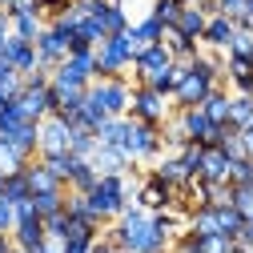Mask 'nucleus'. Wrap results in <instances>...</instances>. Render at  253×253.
I'll return each mask as SVG.
<instances>
[{
  "mask_svg": "<svg viewBox=\"0 0 253 253\" xmlns=\"http://www.w3.org/2000/svg\"><path fill=\"white\" fill-rule=\"evenodd\" d=\"M92 213H97L105 225L121 217V209L133 201V185H129V173H101V181L92 185V193H84Z\"/></svg>",
  "mask_w": 253,
  "mask_h": 253,
  "instance_id": "nucleus-1",
  "label": "nucleus"
},
{
  "mask_svg": "<svg viewBox=\"0 0 253 253\" xmlns=\"http://www.w3.org/2000/svg\"><path fill=\"white\" fill-rule=\"evenodd\" d=\"M137 41L133 33L125 28V33L117 37H105L97 44V77H125V73H133V56H137Z\"/></svg>",
  "mask_w": 253,
  "mask_h": 253,
  "instance_id": "nucleus-2",
  "label": "nucleus"
},
{
  "mask_svg": "<svg viewBox=\"0 0 253 253\" xmlns=\"http://www.w3.org/2000/svg\"><path fill=\"white\" fill-rule=\"evenodd\" d=\"M88 97L97 101L109 117H129L133 81H129V77H97V81L88 84Z\"/></svg>",
  "mask_w": 253,
  "mask_h": 253,
  "instance_id": "nucleus-3",
  "label": "nucleus"
},
{
  "mask_svg": "<svg viewBox=\"0 0 253 253\" xmlns=\"http://www.w3.org/2000/svg\"><path fill=\"white\" fill-rule=\"evenodd\" d=\"M125 153L133 161H157L165 153V137H161V125H149V121H133L129 117V141H125Z\"/></svg>",
  "mask_w": 253,
  "mask_h": 253,
  "instance_id": "nucleus-4",
  "label": "nucleus"
},
{
  "mask_svg": "<svg viewBox=\"0 0 253 253\" xmlns=\"http://www.w3.org/2000/svg\"><path fill=\"white\" fill-rule=\"evenodd\" d=\"M177 121H181L185 137H189V141H201V145H221V137L233 129V125H217V121H209L201 105H197V109H177Z\"/></svg>",
  "mask_w": 253,
  "mask_h": 253,
  "instance_id": "nucleus-5",
  "label": "nucleus"
},
{
  "mask_svg": "<svg viewBox=\"0 0 253 253\" xmlns=\"http://www.w3.org/2000/svg\"><path fill=\"white\" fill-rule=\"evenodd\" d=\"M169 97H161L149 84H133V101H129V117L133 121H149V125H165L169 121Z\"/></svg>",
  "mask_w": 253,
  "mask_h": 253,
  "instance_id": "nucleus-6",
  "label": "nucleus"
},
{
  "mask_svg": "<svg viewBox=\"0 0 253 253\" xmlns=\"http://www.w3.org/2000/svg\"><path fill=\"white\" fill-rule=\"evenodd\" d=\"M20 109L28 113V121H44L56 113V92H52V81H24V92H20Z\"/></svg>",
  "mask_w": 253,
  "mask_h": 253,
  "instance_id": "nucleus-7",
  "label": "nucleus"
},
{
  "mask_svg": "<svg viewBox=\"0 0 253 253\" xmlns=\"http://www.w3.org/2000/svg\"><path fill=\"white\" fill-rule=\"evenodd\" d=\"M173 65V52L165 44H141L133 56V84H149L157 73H165Z\"/></svg>",
  "mask_w": 253,
  "mask_h": 253,
  "instance_id": "nucleus-8",
  "label": "nucleus"
},
{
  "mask_svg": "<svg viewBox=\"0 0 253 253\" xmlns=\"http://www.w3.org/2000/svg\"><path fill=\"white\" fill-rule=\"evenodd\" d=\"M133 201L137 205H145L149 213H157V209H173V201H177V189H169L157 173H149L137 189H133Z\"/></svg>",
  "mask_w": 253,
  "mask_h": 253,
  "instance_id": "nucleus-9",
  "label": "nucleus"
},
{
  "mask_svg": "<svg viewBox=\"0 0 253 253\" xmlns=\"http://www.w3.org/2000/svg\"><path fill=\"white\" fill-rule=\"evenodd\" d=\"M73 145V125L69 121H60L56 113L41 121V153L37 157H52V153H69Z\"/></svg>",
  "mask_w": 253,
  "mask_h": 253,
  "instance_id": "nucleus-10",
  "label": "nucleus"
},
{
  "mask_svg": "<svg viewBox=\"0 0 253 253\" xmlns=\"http://www.w3.org/2000/svg\"><path fill=\"white\" fill-rule=\"evenodd\" d=\"M213 88H217V81H213V77H201V73L189 69V73H185V81H181V84H177V92H173V105H177V109H197Z\"/></svg>",
  "mask_w": 253,
  "mask_h": 253,
  "instance_id": "nucleus-11",
  "label": "nucleus"
},
{
  "mask_svg": "<svg viewBox=\"0 0 253 253\" xmlns=\"http://www.w3.org/2000/svg\"><path fill=\"white\" fill-rule=\"evenodd\" d=\"M69 44H73V41H69L65 33H56L52 24H44V33L37 37V52H41V69H48V73H52V69L60 65V60L69 56Z\"/></svg>",
  "mask_w": 253,
  "mask_h": 253,
  "instance_id": "nucleus-12",
  "label": "nucleus"
},
{
  "mask_svg": "<svg viewBox=\"0 0 253 253\" xmlns=\"http://www.w3.org/2000/svg\"><path fill=\"white\" fill-rule=\"evenodd\" d=\"M197 181H209V185H225V181H229V157H225L221 145H205Z\"/></svg>",
  "mask_w": 253,
  "mask_h": 253,
  "instance_id": "nucleus-13",
  "label": "nucleus"
},
{
  "mask_svg": "<svg viewBox=\"0 0 253 253\" xmlns=\"http://www.w3.org/2000/svg\"><path fill=\"white\" fill-rule=\"evenodd\" d=\"M0 52H4V56L12 60V65H16V73H24V77L41 69V52H37V44H33V41H20V37H8V44L0 48Z\"/></svg>",
  "mask_w": 253,
  "mask_h": 253,
  "instance_id": "nucleus-14",
  "label": "nucleus"
},
{
  "mask_svg": "<svg viewBox=\"0 0 253 253\" xmlns=\"http://www.w3.org/2000/svg\"><path fill=\"white\" fill-rule=\"evenodd\" d=\"M233 33H237V20L225 16V12H217V16H209V24H205L201 44H209V48H217V52H225L229 41H233Z\"/></svg>",
  "mask_w": 253,
  "mask_h": 253,
  "instance_id": "nucleus-15",
  "label": "nucleus"
},
{
  "mask_svg": "<svg viewBox=\"0 0 253 253\" xmlns=\"http://www.w3.org/2000/svg\"><path fill=\"white\" fill-rule=\"evenodd\" d=\"M92 20L101 24L105 37H117L129 28V16H125V4H113V0H97V12H92Z\"/></svg>",
  "mask_w": 253,
  "mask_h": 253,
  "instance_id": "nucleus-16",
  "label": "nucleus"
},
{
  "mask_svg": "<svg viewBox=\"0 0 253 253\" xmlns=\"http://www.w3.org/2000/svg\"><path fill=\"white\" fill-rule=\"evenodd\" d=\"M153 173H157V177H161V181H165L169 189H185L189 181H197L193 173H189V169H185V161H181V157H177V153H169V157H161V161H157V169H153Z\"/></svg>",
  "mask_w": 253,
  "mask_h": 253,
  "instance_id": "nucleus-17",
  "label": "nucleus"
},
{
  "mask_svg": "<svg viewBox=\"0 0 253 253\" xmlns=\"http://www.w3.org/2000/svg\"><path fill=\"white\" fill-rule=\"evenodd\" d=\"M24 177H28V189H33V193H48V189H69L65 181H60V177L41 161V157H33V161H28Z\"/></svg>",
  "mask_w": 253,
  "mask_h": 253,
  "instance_id": "nucleus-18",
  "label": "nucleus"
},
{
  "mask_svg": "<svg viewBox=\"0 0 253 253\" xmlns=\"http://www.w3.org/2000/svg\"><path fill=\"white\" fill-rule=\"evenodd\" d=\"M205 24H209V12H205L201 4H193V0H189V4L181 8V16H177V33L201 41V37H205Z\"/></svg>",
  "mask_w": 253,
  "mask_h": 253,
  "instance_id": "nucleus-19",
  "label": "nucleus"
},
{
  "mask_svg": "<svg viewBox=\"0 0 253 253\" xmlns=\"http://www.w3.org/2000/svg\"><path fill=\"white\" fill-rule=\"evenodd\" d=\"M44 237H48V233H44V221H41V217H24V221L12 225V241H16L20 249H28V253H33Z\"/></svg>",
  "mask_w": 253,
  "mask_h": 253,
  "instance_id": "nucleus-20",
  "label": "nucleus"
},
{
  "mask_svg": "<svg viewBox=\"0 0 253 253\" xmlns=\"http://www.w3.org/2000/svg\"><path fill=\"white\" fill-rule=\"evenodd\" d=\"M97 141L109 145V149H125V141H129V117H105L101 129H97Z\"/></svg>",
  "mask_w": 253,
  "mask_h": 253,
  "instance_id": "nucleus-21",
  "label": "nucleus"
},
{
  "mask_svg": "<svg viewBox=\"0 0 253 253\" xmlns=\"http://www.w3.org/2000/svg\"><path fill=\"white\" fill-rule=\"evenodd\" d=\"M44 16L33 8V12H12V37H20V41H33L37 44V37L44 33Z\"/></svg>",
  "mask_w": 253,
  "mask_h": 253,
  "instance_id": "nucleus-22",
  "label": "nucleus"
},
{
  "mask_svg": "<svg viewBox=\"0 0 253 253\" xmlns=\"http://www.w3.org/2000/svg\"><path fill=\"white\" fill-rule=\"evenodd\" d=\"M97 181H101L97 165L84 161V157H77V161H73V173H69V189H73V193H92V185H97Z\"/></svg>",
  "mask_w": 253,
  "mask_h": 253,
  "instance_id": "nucleus-23",
  "label": "nucleus"
},
{
  "mask_svg": "<svg viewBox=\"0 0 253 253\" xmlns=\"http://www.w3.org/2000/svg\"><path fill=\"white\" fill-rule=\"evenodd\" d=\"M161 44L173 52V60H193V56L201 52V41H193V37L177 33V28H165V41H161Z\"/></svg>",
  "mask_w": 253,
  "mask_h": 253,
  "instance_id": "nucleus-24",
  "label": "nucleus"
},
{
  "mask_svg": "<svg viewBox=\"0 0 253 253\" xmlns=\"http://www.w3.org/2000/svg\"><path fill=\"white\" fill-rule=\"evenodd\" d=\"M229 97H233V92H229L225 84H217V88L209 92V97L201 101L205 117H209V121H217V125H229Z\"/></svg>",
  "mask_w": 253,
  "mask_h": 253,
  "instance_id": "nucleus-25",
  "label": "nucleus"
},
{
  "mask_svg": "<svg viewBox=\"0 0 253 253\" xmlns=\"http://www.w3.org/2000/svg\"><path fill=\"white\" fill-rule=\"evenodd\" d=\"M129 33H133V41H137V44H161V41H165V24L149 12L145 20L129 24Z\"/></svg>",
  "mask_w": 253,
  "mask_h": 253,
  "instance_id": "nucleus-26",
  "label": "nucleus"
},
{
  "mask_svg": "<svg viewBox=\"0 0 253 253\" xmlns=\"http://www.w3.org/2000/svg\"><path fill=\"white\" fill-rule=\"evenodd\" d=\"M28 161H33V157H28V153H20L8 137H0V173H20V169H28Z\"/></svg>",
  "mask_w": 253,
  "mask_h": 253,
  "instance_id": "nucleus-27",
  "label": "nucleus"
},
{
  "mask_svg": "<svg viewBox=\"0 0 253 253\" xmlns=\"http://www.w3.org/2000/svg\"><path fill=\"white\" fill-rule=\"evenodd\" d=\"M229 125L233 129H249L253 125V97H245V92L229 97Z\"/></svg>",
  "mask_w": 253,
  "mask_h": 253,
  "instance_id": "nucleus-28",
  "label": "nucleus"
},
{
  "mask_svg": "<svg viewBox=\"0 0 253 253\" xmlns=\"http://www.w3.org/2000/svg\"><path fill=\"white\" fill-rule=\"evenodd\" d=\"M65 197H69V189H48V193H33V205H37V213H41V221H44V217H52V213H60V209H65Z\"/></svg>",
  "mask_w": 253,
  "mask_h": 253,
  "instance_id": "nucleus-29",
  "label": "nucleus"
},
{
  "mask_svg": "<svg viewBox=\"0 0 253 253\" xmlns=\"http://www.w3.org/2000/svg\"><path fill=\"white\" fill-rule=\"evenodd\" d=\"M97 149H101V141H97V133H92V129H73V145H69L73 157H84V161H88Z\"/></svg>",
  "mask_w": 253,
  "mask_h": 253,
  "instance_id": "nucleus-30",
  "label": "nucleus"
},
{
  "mask_svg": "<svg viewBox=\"0 0 253 253\" xmlns=\"http://www.w3.org/2000/svg\"><path fill=\"white\" fill-rule=\"evenodd\" d=\"M213 209H217V229L225 233V237H237V229L245 225V217H241L233 205H213Z\"/></svg>",
  "mask_w": 253,
  "mask_h": 253,
  "instance_id": "nucleus-31",
  "label": "nucleus"
},
{
  "mask_svg": "<svg viewBox=\"0 0 253 253\" xmlns=\"http://www.w3.org/2000/svg\"><path fill=\"white\" fill-rule=\"evenodd\" d=\"M185 4H189V0H153V16L161 20L165 28H177V16H181Z\"/></svg>",
  "mask_w": 253,
  "mask_h": 253,
  "instance_id": "nucleus-32",
  "label": "nucleus"
},
{
  "mask_svg": "<svg viewBox=\"0 0 253 253\" xmlns=\"http://www.w3.org/2000/svg\"><path fill=\"white\" fill-rule=\"evenodd\" d=\"M24 121H28V113L20 109V101H8L4 109H0V133H12V129H20Z\"/></svg>",
  "mask_w": 253,
  "mask_h": 253,
  "instance_id": "nucleus-33",
  "label": "nucleus"
},
{
  "mask_svg": "<svg viewBox=\"0 0 253 253\" xmlns=\"http://www.w3.org/2000/svg\"><path fill=\"white\" fill-rule=\"evenodd\" d=\"M4 197H8V201H24V197H33V189H28V177H24V169L4 177Z\"/></svg>",
  "mask_w": 253,
  "mask_h": 253,
  "instance_id": "nucleus-34",
  "label": "nucleus"
},
{
  "mask_svg": "<svg viewBox=\"0 0 253 253\" xmlns=\"http://www.w3.org/2000/svg\"><path fill=\"white\" fill-rule=\"evenodd\" d=\"M229 205H233L241 217H253V185H233V193H229Z\"/></svg>",
  "mask_w": 253,
  "mask_h": 253,
  "instance_id": "nucleus-35",
  "label": "nucleus"
},
{
  "mask_svg": "<svg viewBox=\"0 0 253 253\" xmlns=\"http://www.w3.org/2000/svg\"><path fill=\"white\" fill-rule=\"evenodd\" d=\"M225 52H233V56H253V33L237 24V33H233V41H229Z\"/></svg>",
  "mask_w": 253,
  "mask_h": 253,
  "instance_id": "nucleus-36",
  "label": "nucleus"
},
{
  "mask_svg": "<svg viewBox=\"0 0 253 253\" xmlns=\"http://www.w3.org/2000/svg\"><path fill=\"white\" fill-rule=\"evenodd\" d=\"M69 225H73V217L60 209V213H52V217H44V233L48 237H69Z\"/></svg>",
  "mask_w": 253,
  "mask_h": 253,
  "instance_id": "nucleus-37",
  "label": "nucleus"
},
{
  "mask_svg": "<svg viewBox=\"0 0 253 253\" xmlns=\"http://www.w3.org/2000/svg\"><path fill=\"white\" fill-rule=\"evenodd\" d=\"M12 225H16V205L0 197V233H12Z\"/></svg>",
  "mask_w": 253,
  "mask_h": 253,
  "instance_id": "nucleus-38",
  "label": "nucleus"
},
{
  "mask_svg": "<svg viewBox=\"0 0 253 253\" xmlns=\"http://www.w3.org/2000/svg\"><path fill=\"white\" fill-rule=\"evenodd\" d=\"M69 4H73V0H37V8H41V16H44V20H56Z\"/></svg>",
  "mask_w": 253,
  "mask_h": 253,
  "instance_id": "nucleus-39",
  "label": "nucleus"
},
{
  "mask_svg": "<svg viewBox=\"0 0 253 253\" xmlns=\"http://www.w3.org/2000/svg\"><path fill=\"white\" fill-rule=\"evenodd\" d=\"M88 253H121V249H117V245H113V237H109V233L101 229L97 237H92V245H88Z\"/></svg>",
  "mask_w": 253,
  "mask_h": 253,
  "instance_id": "nucleus-40",
  "label": "nucleus"
},
{
  "mask_svg": "<svg viewBox=\"0 0 253 253\" xmlns=\"http://www.w3.org/2000/svg\"><path fill=\"white\" fill-rule=\"evenodd\" d=\"M245 4H249V0H217V12H225V16H241L245 12Z\"/></svg>",
  "mask_w": 253,
  "mask_h": 253,
  "instance_id": "nucleus-41",
  "label": "nucleus"
},
{
  "mask_svg": "<svg viewBox=\"0 0 253 253\" xmlns=\"http://www.w3.org/2000/svg\"><path fill=\"white\" fill-rule=\"evenodd\" d=\"M33 253H65V237H44Z\"/></svg>",
  "mask_w": 253,
  "mask_h": 253,
  "instance_id": "nucleus-42",
  "label": "nucleus"
},
{
  "mask_svg": "<svg viewBox=\"0 0 253 253\" xmlns=\"http://www.w3.org/2000/svg\"><path fill=\"white\" fill-rule=\"evenodd\" d=\"M8 37H12V16H8L4 8H0V48L8 44Z\"/></svg>",
  "mask_w": 253,
  "mask_h": 253,
  "instance_id": "nucleus-43",
  "label": "nucleus"
},
{
  "mask_svg": "<svg viewBox=\"0 0 253 253\" xmlns=\"http://www.w3.org/2000/svg\"><path fill=\"white\" fill-rule=\"evenodd\" d=\"M8 77H16V65H12V60H8L4 52H0V84H4Z\"/></svg>",
  "mask_w": 253,
  "mask_h": 253,
  "instance_id": "nucleus-44",
  "label": "nucleus"
},
{
  "mask_svg": "<svg viewBox=\"0 0 253 253\" xmlns=\"http://www.w3.org/2000/svg\"><path fill=\"white\" fill-rule=\"evenodd\" d=\"M237 24H241V28H249V33H253V0H249V4H245V12L237 16Z\"/></svg>",
  "mask_w": 253,
  "mask_h": 253,
  "instance_id": "nucleus-45",
  "label": "nucleus"
},
{
  "mask_svg": "<svg viewBox=\"0 0 253 253\" xmlns=\"http://www.w3.org/2000/svg\"><path fill=\"white\" fill-rule=\"evenodd\" d=\"M16 249V241H12V233H0V253H12Z\"/></svg>",
  "mask_w": 253,
  "mask_h": 253,
  "instance_id": "nucleus-46",
  "label": "nucleus"
},
{
  "mask_svg": "<svg viewBox=\"0 0 253 253\" xmlns=\"http://www.w3.org/2000/svg\"><path fill=\"white\" fill-rule=\"evenodd\" d=\"M0 197H4V173H0Z\"/></svg>",
  "mask_w": 253,
  "mask_h": 253,
  "instance_id": "nucleus-47",
  "label": "nucleus"
},
{
  "mask_svg": "<svg viewBox=\"0 0 253 253\" xmlns=\"http://www.w3.org/2000/svg\"><path fill=\"white\" fill-rule=\"evenodd\" d=\"M8 4H16V0H0V8H8Z\"/></svg>",
  "mask_w": 253,
  "mask_h": 253,
  "instance_id": "nucleus-48",
  "label": "nucleus"
},
{
  "mask_svg": "<svg viewBox=\"0 0 253 253\" xmlns=\"http://www.w3.org/2000/svg\"><path fill=\"white\" fill-rule=\"evenodd\" d=\"M12 253H28V249H20V245H16V249H12Z\"/></svg>",
  "mask_w": 253,
  "mask_h": 253,
  "instance_id": "nucleus-49",
  "label": "nucleus"
},
{
  "mask_svg": "<svg viewBox=\"0 0 253 253\" xmlns=\"http://www.w3.org/2000/svg\"><path fill=\"white\" fill-rule=\"evenodd\" d=\"M245 253H253V245H249V249H245Z\"/></svg>",
  "mask_w": 253,
  "mask_h": 253,
  "instance_id": "nucleus-50",
  "label": "nucleus"
},
{
  "mask_svg": "<svg viewBox=\"0 0 253 253\" xmlns=\"http://www.w3.org/2000/svg\"><path fill=\"white\" fill-rule=\"evenodd\" d=\"M249 133H253V125H249Z\"/></svg>",
  "mask_w": 253,
  "mask_h": 253,
  "instance_id": "nucleus-51",
  "label": "nucleus"
}]
</instances>
